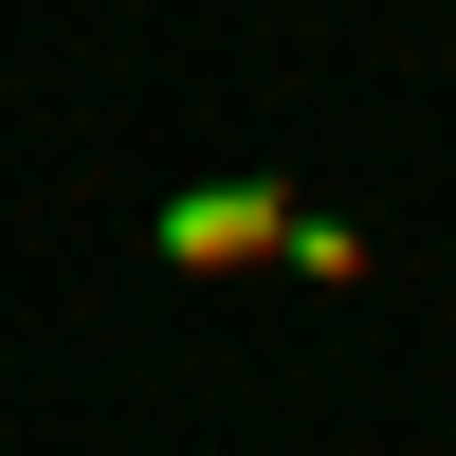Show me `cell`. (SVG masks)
Masks as SVG:
<instances>
[{
  "mask_svg": "<svg viewBox=\"0 0 456 456\" xmlns=\"http://www.w3.org/2000/svg\"><path fill=\"white\" fill-rule=\"evenodd\" d=\"M292 238V183H183V201H165V256H183V274H238V256H274Z\"/></svg>",
  "mask_w": 456,
  "mask_h": 456,
  "instance_id": "obj_1",
  "label": "cell"
}]
</instances>
